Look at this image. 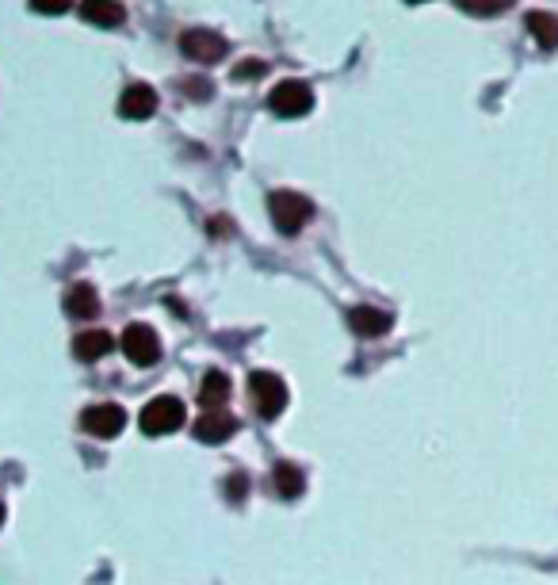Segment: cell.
<instances>
[{
  "label": "cell",
  "instance_id": "cell-1",
  "mask_svg": "<svg viewBox=\"0 0 558 585\" xmlns=\"http://www.w3.org/2000/svg\"><path fill=\"white\" fill-rule=\"evenodd\" d=\"M268 211L279 234H299L302 226L314 218V203L299 192H272L268 195Z\"/></svg>",
  "mask_w": 558,
  "mask_h": 585
},
{
  "label": "cell",
  "instance_id": "cell-2",
  "mask_svg": "<svg viewBox=\"0 0 558 585\" xmlns=\"http://www.w3.org/2000/svg\"><path fill=\"white\" fill-rule=\"evenodd\" d=\"M249 398H253V410L272 421L287 410V383L276 371H253L249 375Z\"/></svg>",
  "mask_w": 558,
  "mask_h": 585
},
{
  "label": "cell",
  "instance_id": "cell-3",
  "mask_svg": "<svg viewBox=\"0 0 558 585\" xmlns=\"http://www.w3.org/2000/svg\"><path fill=\"white\" fill-rule=\"evenodd\" d=\"M184 421H188L184 402H180V398H172V394H161V398H153L150 406L142 410V433L146 436H169V433H176Z\"/></svg>",
  "mask_w": 558,
  "mask_h": 585
},
{
  "label": "cell",
  "instance_id": "cell-4",
  "mask_svg": "<svg viewBox=\"0 0 558 585\" xmlns=\"http://www.w3.org/2000/svg\"><path fill=\"white\" fill-rule=\"evenodd\" d=\"M268 108L276 111V115H283V119H299V115H306V111L314 108V88L306 85V81H279L276 88H272V96H268Z\"/></svg>",
  "mask_w": 558,
  "mask_h": 585
},
{
  "label": "cell",
  "instance_id": "cell-5",
  "mask_svg": "<svg viewBox=\"0 0 558 585\" xmlns=\"http://www.w3.org/2000/svg\"><path fill=\"white\" fill-rule=\"evenodd\" d=\"M119 345L127 352V360H134L138 368H150V364L161 360V341H157V333H153L150 325H142V322L127 325Z\"/></svg>",
  "mask_w": 558,
  "mask_h": 585
},
{
  "label": "cell",
  "instance_id": "cell-6",
  "mask_svg": "<svg viewBox=\"0 0 558 585\" xmlns=\"http://www.w3.org/2000/svg\"><path fill=\"white\" fill-rule=\"evenodd\" d=\"M180 50L192 58V62H203V65H215L226 58V39L215 35V31H207V27H192V31H184L180 35Z\"/></svg>",
  "mask_w": 558,
  "mask_h": 585
},
{
  "label": "cell",
  "instance_id": "cell-7",
  "mask_svg": "<svg viewBox=\"0 0 558 585\" xmlns=\"http://www.w3.org/2000/svg\"><path fill=\"white\" fill-rule=\"evenodd\" d=\"M123 425H127V413L123 406H115V402H100V406H88L81 413V429L88 436H100V440H111V436L123 433Z\"/></svg>",
  "mask_w": 558,
  "mask_h": 585
},
{
  "label": "cell",
  "instance_id": "cell-8",
  "mask_svg": "<svg viewBox=\"0 0 558 585\" xmlns=\"http://www.w3.org/2000/svg\"><path fill=\"white\" fill-rule=\"evenodd\" d=\"M237 433V417L226 410H203V417L195 421V440L203 444H226Z\"/></svg>",
  "mask_w": 558,
  "mask_h": 585
},
{
  "label": "cell",
  "instance_id": "cell-9",
  "mask_svg": "<svg viewBox=\"0 0 558 585\" xmlns=\"http://www.w3.org/2000/svg\"><path fill=\"white\" fill-rule=\"evenodd\" d=\"M119 111L130 123H142L157 111V92L150 85H127V92L119 96Z\"/></svg>",
  "mask_w": 558,
  "mask_h": 585
},
{
  "label": "cell",
  "instance_id": "cell-10",
  "mask_svg": "<svg viewBox=\"0 0 558 585\" xmlns=\"http://www.w3.org/2000/svg\"><path fill=\"white\" fill-rule=\"evenodd\" d=\"M348 329L356 337H383L390 329V314L387 310H375V306H352L348 310Z\"/></svg>",
  "mask_w": 558,
  "mask_h": 585
},
{
  "label": "cell",
  "instance_id": "cell-11",
  "mask_svg": "<svg viewBox=\"0 0 558 585\" xmlns=\"http://www.w3.org/2000/svg\"><path fill=\"white\" fill-rule=\"evenodd\" d=\"M65 314L77 318V322L96 318V314H100V295H96V287H92V283H73V287L65 291Z\"/></svg>",
  "mask_w": 558,
  "mask_h": 585
},
{
  "label": "cell",
  "instance_id": "cell-12",
  "mask_svg": "<svg viewBox=\"0 0 558 585\" xmlns=\"http://www.w3.org/2000/svg\"><path fill=\"white\" fill-rule=\"evenodd\" d=\"M111 348H115V337L104 333V329H85V333H77V337H73V356H77V360H85V364H92V360H104Z\"/></svg>",
  "mask_w": 558,
  "mask_h": 585
},
{
  "label": "cell",
  "instance_id": "cell-13",
  "mask_svg": "<svg viewBox=\"0 0 558 585\" xmlns=\"http://www.w3.org/2000/svg\"><path fill=\"white\" fill-rule=\"evenodd\" d=\"M226 398H230V375L226 371H207L199 379V402H203V410H222Z\"/></svg>",
  "mask_w": 558,
  "mask_h": 585
},
{
  "label": "cell",
  "instance_id": "cell-14",
  "mask_svg": "<svg viewBox=\"0 0 558 585\" xmlns=\"http://www.w3.org/2000/svg\"><path fill=\"white\" fill-rule=\"evenodd\" d=\"M81 16L88 23H96V27H119V23L127 20L119 0H81Z\"/></svg>",
  "mask_w": 558,
  "mask_h": 585
},
{
  "label": "cell",
  "instance_id": "cell-15",
  "mask_svg": "<svg viewBox=\"0 0 558 585\" xmlns=\"http://www.w3.org/2000/svg\"><path fill=\"white\" fill-rule=\"evenodd\" d=\"M272 490L287 501L299 498L302 490H306V475H302V467H295V463H279L276 471H272Z\"/></svg>",
  "mask_w": 558,
  "mask_h": 585
},
{
  "label": "cell",
  "instance_id": "cell-16",
  "mask_svg": "<svg viewBox=\"0 0 558 585\" xmlns=\"http://www.w3.org/2000/svg\"><path fill=\"white\" fill-rule=\"evenodd\" d=\"M528 31L543 50H555L558 46V16L555 12H528Z\"/></svg>",
  "mask_w": 558,
  "mask_h": 585
},
{
  "label": "cell",
  "instance_id": "cell-17",
  "mask_svg": "<svg viewBox=\"0 0 558 585\" xmlns=\"http://www.w3.org/2000/svg\"><path fill=\"white\" fill-rule=\"evenodd\" d=\"M463 12H471V16H497V12H505V8H513L516 0H455Z\"/></svg>",
  "mask_w": 558,
  "mask_h": 585
},
{
  "label": "cell",
  "instance_id": "cell-18",
  "mask_svg": "<svg viewBox=\"0 0 558 585\" xmlns=\"http://www.w3.org/2000/svg\"><path fill=\"white\" fill-rule=\"evenodd\" d=\"M69 4L73 0H31V8L43 12V16H62V12H69Z\"/></svg>",
  "mask_w": 558,
  "mask_h": 585
},
{
  "label": "cell",
  "instance_id": "cell-19",
  "mask_svg": "<svg viewBox=\"0 0 558 585\" xmlns=\"http://www.w3.org/2000/svg\"><path fill=\"white\" fill-rule=\"evenodd\" d=\"M245 494H249V478H245V475H230V478H226V498L241 501Z\"/></svg>",
  "mask_w": 558,
  "mask_h": 585
},
{
  "label": "cell",
  "instance_id": "cell-20",
  "mask_svg": "<svg viewBox=\"0 0 558 585\" xmlns=\"http://www.w3.org/2000/svg\"><path fill=\"white\" fill-rule=\"evenodd\" d=\"M260 73H264V65H260V62H245V65H237V69H234L237 81H245V77H260Z\"/></svg>",
  "mask_w": 558,
  "mask_h": 585
},
{
  "label": "cell",
  "instance_id": "cell-21",
  "mask_svg": "<svg viewBox=\"0 0 558 585\" xmlns=\"http://www.w3.org/2000/svg\"><path fill=\"white\" fill-rule=\"evenodd\" d=\"M184 85H188V96H195V100L211 96V88H207V81H199V77H192V81H184Z\"/></svg>",
  "mask_w": 558,
  "mask_h": 585
},
{
  "label": "cell",
  "instance_id": "cell-22",
  "mask_svg": "<svg viewBox=\"0 0 558 585\" xmlns=\"http://www.w3.org/2000/svg\"><path fill=\"white\" fill-rule=\"evenodd\" d=\"M0 524H4V505H0Z\"/></svg>",
  "mask_w": 558,
  "mask_h": 585
},
{
  "label": "cell",
  "instance_id": "cell-23",
  "mask_svg": "<svg viewBox=\"0 0 558 585\" xmlns=\"http://www.w3.org/2000/svg\"><path fill=\"white\" fill-rule=\"evenodd\" d=\"M409 4H425V0H409Z\"/></svg>",
  "mask_w": 558,
  "mask_h": 585
}]
</instances>
